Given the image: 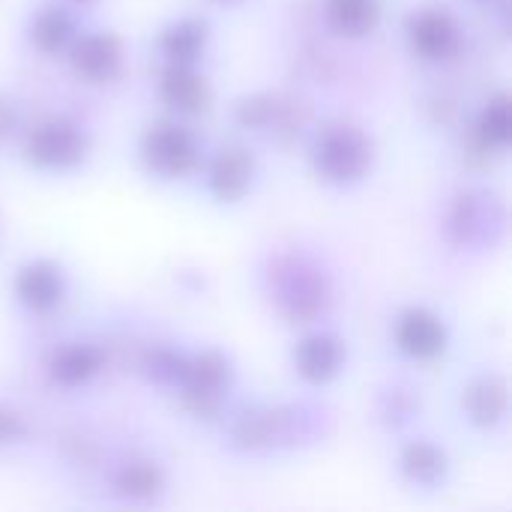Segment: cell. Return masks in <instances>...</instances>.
Here are the masks:
<instances>
[{"instance_id":"cell-23","label":"cell","mask_w":512,"mask_h":512,"mask_svg":"<svg viewBox=\"0 0 512 512\" xmlns=\"http://www.w3.org/2000/svg\"><path fill=\"white\" fill-rule=\"evenodd\" d=\"M279 108H282V93H249L237 99L234 120L252 132H273L279 120Z\"/></svg>"},{"instance_id":"cell-11","label":"cell","mask_w":512,"mask_h":512,"mask_svg":"<svg viewBox=\"0 0 512 512\" xmlns=\"http://www.w3.org/2000/svg\"><path fill=\"white\" fill-rule=\"evenodd\" d=\"M396 345L405 357L429 363L447 354L450 333H447V324L435 312L423 306H411L396 321Z\"/></svg>"},{"instance_id":"cell-19","label":"cell","mask_w":512,"mask_h":512,"mask_svg":"<svg viewBox=\"0 0 512 512\" xmlns=\"http://www.w3.org/2000/svg\"><path fill=\"white\" fill-rule=\"evenodd\" d=\"M324 18L333 33L345 39H363L378 30L381 3L378 0H327Z\"/></svg>"},{"instance_id":"cell-10","label":"cell","mask_w":512,"mask_h":512,"mask_svg":"<svg viewBox=\"0 0 512 512\" xmlns=\"http://www.w3.org/2000/svg\"><path fill=\"white\" fill-rule=\"evenodd\" d=\"M255 174L258 162L252 150L243 144H225L207 162V189L219 204H237L252 192Z\"/></svg>"},{"instance_id":"cell-16","label":"cell","mask_w":512,"mask_h":512,"mask_svg":"<svg viewBox=\"0 0 512 512\" xmlns=\"http://www.w3.org/2000/svg\"><path fill=\"white\" fill-rule=\"evenodd\" d=\"M105 366V351L90 342H63L48 357V378L57 387H84L90 378H96Z\"/></svg>"},{"instance_id":"cell-22","label":"cell","mask_w":512,"mask_h":512,"mask_svg":"<svg viewBox=\"0 0 512 512\" xmlns=\"http://www.w3.org/2000/svg\"><path fill=\"white\" fill-rule=\"evenodd\" d=\"M477 144L486 150V153H504L510 147L512 138V114H510V96L507 93H498L486 102L480 120H477Z\"/></svg>"},{"instance_id":"cell-3","label":"cell","mask_w":512,"mask_h":512,"mask_svg":"<svg viewBox=\"0 0 512 512\" xmlns=\"http://www.w3.org/2000/svg\"><path fill=\"white\" fill-rule=\"evenodd\" d=\"M375 162V141L354 123L336 120L318 129L312 144V165L321 180L333 186L360 183Z\"/></svg>"},{"instance_id":"cell-15","label":"cell","mask_w":512,"mask_h":512,"mask_svg":"<svg viewBox=\"0 0 512 512\" xmlns=\"http://www.w3.org/2000/svg\"><path fill=\"white\" fill-rule=\"evenodd\" d=\"M462 411L477 429H498L510 411V387L504 375H480L462 390Z\"/></svg>"},{"instance_id":"cell-2","label":"cell","mask_w":512,"mask_h":512,"mask_svg":"<svg viewBox=\"0 0 512 512\" xmlns=\"http://www.w3.org/2000/svg\"><path fill=\"white\" fill-rule=\"evenodd\" d=\"M318 414L303 405H258L243 411L231 423V447L240 453H267V450H291L315 435Z\"/></svg>"},{"instance_id":"cell-26","label":"cell","mask_w":512,"mask_h":512,"mask_svg":"<svg viewBox=\"0 0 512 512\" xmlns=\"http://www.w3.org/2000/svg\"><path fill=\"white\" fill-rule=\"evenodd\" d=\"M27 435V423L15 408L0 405V447L6 444H18Z\"/></svg>"},{"instance_id":"cell-27","label":"cell","mask_w":512,"mask_h":512,"mask_svg":"<svg viewBox=\"0 0 512 512\" xmlns=\"http://www.w3.org/2000/svg\"><path fill=\"white\" fill-rule=\"evenodd\" d=\"M18 126H21V114H18L15 99L6 96V93H0V147L18 132Z\"/></svg>"},{"instance_id":"cell-25","label":"cell","mask_w":512,"mask_h":512,"mask_svg":"<svg viewBox=\"0 0 512 512\" xmlns=\"http://www.w3.org/2000/svg\"><path fill=\"white\" fill-rule=\"evenodd\" d=\"M420 411V396L408 387H390L381 402H378V414L387 426H405L408 420H414Z\"/></svg>"},{"instance_id":"cell-14","label":"cell","mask_w":512,"mask_h":512,"mask_svg":"<svg viewBox=\"0 0 512 512\" xmlns=\"http://www.w3.org/2000/svg\"><path fill=\"white\" fill-rule=\"evenodd\" d=\"M162 102L177 114H201L210 108L213 90L204 72L195 69V63H168L159 81Z\"/></svg>"},{"instance_id":"cell-8","label":"cell","mask_w":512,"mask_h":512,"mask_svg":"<svg viewBox=\"0 0 512 512\" xmlns=\"http://www.w3.org/2000/svg\"><path fill=\"white\" fill-rule=\"evenodd\" d=\"M408 42L429 63L453 60L462 48V24L444 6H423L408 18Z\"/></svg>"},{"instance_id":"cell-7","label":"cell","mask_w":512,"mask_h":512,"mask_svg":"<svg viewBox=\"0 0 512 512\" xmlns=\"http://www.w3.org/2000/svg\"><path fill=\"white\" fill-rule=\"evenodd\" d=\"M141 162L159 180H183L201 165V147L186 126L165 120L144 132Z\"/></svg>"},{"instance_id":"cell-30","label":"cell","mask_w":512,"mask_h":512,"mask_svg":"<svg viewBox=\"0 0 512 512\" xmlns=\"http://www.w3.org/2000/svg\"><path fill=\"white\" fill-rule=\"evenodd\" d=\"M216 3H222V6H237V3H243V0H216Z\"/></svg>"},{"instance_id":"cell-29","label":"cell","mask_w":512,"mask_h":512,"mask_svg":"<svg viewBox=\"0 0 512 512\" xmlns=\"http://www.w3.org/2000/svg\"><path fill=\"white\" fill-rule=\"evenodd\" d=\"M72 3H75V6H93L96 0H72Z\"/></svg>"},{"instance_id":"cell-24","label":"cell","mask_w":512,"mask_h":512,"mask_svg":"<svg viewBox=\"0 0 512 512\" xmlns=\"http://www.w3.org/2000/svg\"><path fill=\"white\" fill-rule=\"evenodd\" d=\"M141 375L150 381V384H159V387H180L183 381V372H186V357L177 354L174 348H147L141 354V363H138Z\"/></svg>"},{"instance_id":"cell-9","label":"cell","mask_w":512,"mask_h":512,"mask_svg":"<svg viewBox=\"0 0 512 512\" xmlns=\"http://www.w3.org/2000/svg\"><path fill=\"white\" fill-rule=\"evenodd\" d=\"M72 69L90 84H108L123 69V42L111 30H84L69 42Z\"/></svg>"},{"instance_id":"cell-4","label":"cell","mask_w":512,"mask_h":512,"mask_svg":"<svg viewBox=\"0 0 512 512\" xmlns=\"http://www.w3.org/2000/svg\"><path fill=\"white\" fill-rule=\"evenodd\" d=\"M447 237L459 249L486 252L507 237V204L492 189H465L447 210Z\"/></svg>"},{"instance_id":"cell-17","label":"cell","mask_w":512,"mask_h":512,"mask_svg":"<svg viewBox=\"0 0 512 512\" xmlns=\"http://www.w3.org/2000/svg\"><path fill=\"white\" fill-rule=\"evenodd\" d=\"M114 492L135 504L156 501L165 492V471L147 456H132L114 471Z\"/></svg>"},{"instance_id":"cell-6","label":"cell","mask_w":512,"mask_h":512,"mask_svg":"<svg viewBox=\"0 0 512 512\" xmlns=\"http://www.w3.org/2000/svg\"><path fill=\"white\" fill-rule=\"evenodd\" d=\"M231 381H234V369L222 351L210 348L195 357H186V372L177 387L183 408L198 420H216L225 408Z\"/></svg>"},{"instance_id":"cell-12","label":"cell","mask_w":512,"mask_h":512,"mask_svg":"<svg viewBox=\"0 0 512 512\" xmlns=\"http://www.w3.org/2000/svg\"><path fill=\"white\" fill-rule=\"evenodd\" d=\"M15 297L24 309L30 312H51L63 303L66 297V273L60 270V264L48 261V258H36L30 264H24L15 273Z\"/></svg>"},{"instance_id":"cell-21","label":"cell","mask_w":512,"mask_h":512,"mask_svg":"<svg viewBox=\"0 0 512 512\" xmlns=\"http://www.w3.org/2000/svg\"><path fill=\"white\" fill-rule=\"evenodd\" d=\"M27 36L33 42L36 51L42 54H57L63 51L72 36H75V24H72V15L63 9V6H42L33 12L30 18V27H27Z\"/></svg>"},{"instance_id":"cell-13","label":"cell","mask_w":512,"mask_h":512,"mask_svg":"<svg viewBox=\"0 0 512 512\" xmlns=\"http://www.w3.org/2000/svg\"><path fill=\"white\" fill-rule=\"evenodd\" d=\"M345 342L336 333H309L297 342L294 348V369L297 375L312 384V387H324L333 378H339V372L345 369Z\"/></svg>"},{"instance_id":"cell-20","label":"cell","mask_w":512,"mask_h":512,"mask_svg":"<svg viewBox=\"0 0 512 512\" xmlns=\"http://www.w3.org/2000/svg\"><path fill=\"white\" fill-rule=\"evenodd\" d=\"M207 45V21L204 18H177L159 33V51L168 63H198Z\"/></svg>"},{"instance_id":"cell-28","label":"cell","mask_w":512,"mask_h":512,"mask_svg":"<svg viewBox=\"0 0 512 512\" xmlns=\"http://www.w3.org/2000/svg\"><path fill=\"white\" fill-rule=\"evenodd\" d=\"M63 450H66V456H69L75 465L90 468V465L96 462V450H93V444H90L87 438H81V435H69V438L63 441Z\"/></svg>"},{"instance_id":"cell-5","label":"cell","mask_w":512,"mask_h":512,"mask_svg":"<svg viewBox=\"0 0 512 512\" xmlns=\"http://www.w3.org/2000/svg\"><path fill=\"white\" fill-rule=\"evenodd\" d=\"M87 150H90L87 129L66 114L42 117L24 132L21 141L24 159L39 171H72L87 159Z\"/></svg>"},{"instance_id":"cell-18","label":"cell","mask_w":512,"mask_h":512,"mask_svg":"<svg viewBox=\"0 0 512 512\" xmlns=\"http://www.w3.org/2000/svg\"><path fill=\"white\" fill-rule=\"evenodd\" d=\"M399 471H402V477L408 483L423 486V489H435L438 483L447 480L450 459H447V453L438 444L420 438V441H411V444L402 447V453H399Z\"/></svg>"},{"instance_id":"cell-1","label":"cell","mask_w":512,"mask_h":512,"mask_svg":"<svg viewBox=\"0 0 512 512\" xmlns=\"http://www.w3.org/2000/svg\"><path fill=\"white\" fill-rule=\"evenodd\" d=\"M264 294L282 321L303 327L327 312L333 285L315 258L303 252H279L264 267Z\"/></svg>"}]
</instances>
